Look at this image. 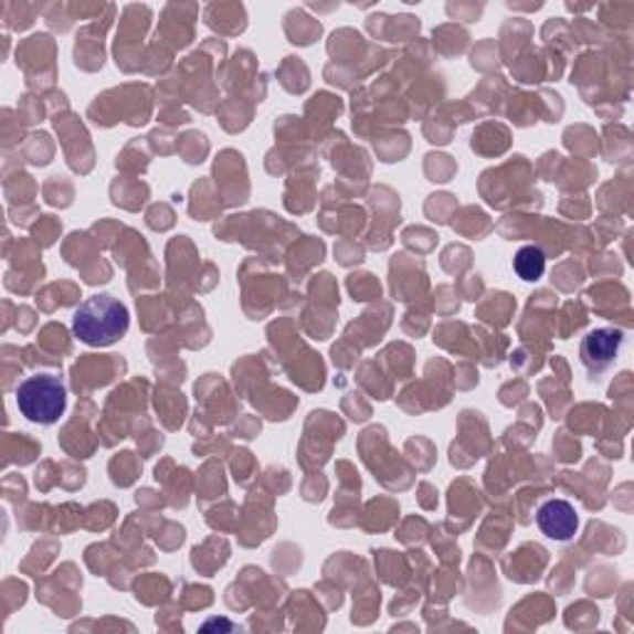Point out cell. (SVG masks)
Masks as SVG:
<instances>
[{
  "label": "cell",
  "instance_id": "obj_5",
  "mask_svg": "<svg viewBox=\"0 0 634 634\" xmlns=\"http://www.w3.org/2000/svg\"><path fill=\"white\" fill-rule=\"evenodd\" d=\"M514 271L520 281L536 283L546 273V253L538 245H524L514 258Z\"/></svg>",
  "mask_w": 634,
  "mask_h": 634
},
{
  "label": "cell",
  "instance_id": "obj_4",
  "mask_svg": "<svg viewBox=\"0 0 634 634\" xmlns=\"http://www.w3.org/2000/svg\"><path fill=\"white\" fill-rule=\"evenodd\" d=\"M536 524L540 528V533H543L546 538L556 540V543H568V540L578 536L580 516L570 500L550 498L538 508Z\"/></svg>",
  "mask_w": 634,
  "mask_h": 634
},
{
  "label": "cell",
  "instance_id": "obj_1",
  "mask_svg": "<svg viewBox=\"0 0 634 634\" xmlns=\"http://www.w3.org/2000/svg\"><path fill=\"white\" fill-rule=\"evenodd\" d=\"M73 332L89 347H109L129 332V310L115 295H92L73 315Z\"/></svg>",
  "mask_w": 634,
  "mask_h": 634
},
{
  "label": "cell",
  "instance_id": "obj_2",
  "mask_svg": "<svg viewBox=\"0 0 634 634\" xmlns=\"http://www.w3.org/2000/svg\"><path fill=\"white\" fill-rule=\"evenodd\" d=\"M15 404L28 422L50 426L67 409V387L57 374H33L18 384Z\"/></svg>",
  "mask_w": 634,
  "mask_h": 634
},
{
  "label": "cell",
  "instance_id": "obj_3",
  "mask_svg": "<svg viewBox=\"0 0 634 634\" xmlns=\"http://www.w3.org/2000/svg\"><path fill=\"white\" fill-rule=\"evenodd\" d=\"M625 345V332L622 330H592L585 335L580 345V360L585 364L590 377H600L607 367L617 360V355Z\"/></svg>",
  "mask_w": 634,
  "mask_h": 634
}]
</instances>
